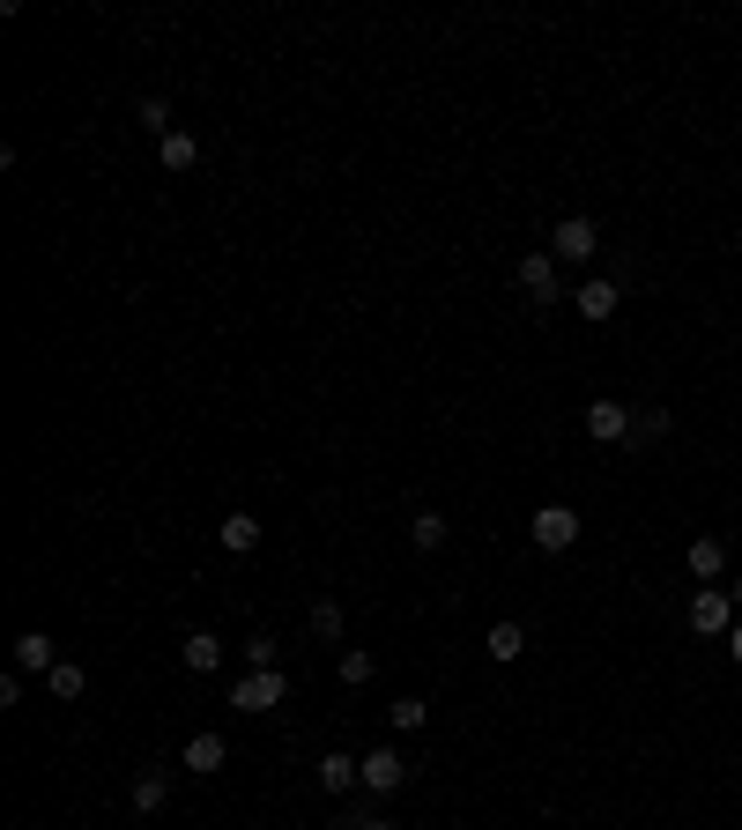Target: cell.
<instances>
[{"mask_svg": "<svg viewBox=\"0 0 742 830\" xmlns=\"http://www.w3.org/2000/svg\"><path fill=\"white\" fill-rule=\"evenodd\" d=\"M513 282H519V297H527V304H557V297H565V268L549 260V245H543V252H519Z\"/></svg>", "mask_w": 742, "mask_h": 830, "instance_id": "cell-1", "label": "cell"}, {"mask_svg": "<svg viewBox=\"0 0 742 830\" xmlns=\"http://www.w3.org/2000/svg\"><path fill=\"white\" fill-rule=\"evenodd\" d=\"M594 245H601V230H594V216H565L557 230H549V260L557 268H587Z\"/></svg>", "mask_w": 742, "mask_h": 830, "instance_id": "cell-2", "label": "cell"}, {"mask_svg": "<svg viewBox=\"0 0 742 830\" xmlns=\"http://www.w3.org/2000/svg\"><path fill=\"white\" fill-rule=\"evenodd\" d=\"M527 535H535V549H549V557H565L571 541H579V512H571V505H543V512L527 519Z\"/></svg>", "mask_w": 742, "mask_h": 830, "instance_id": "cell-3", "label": "cell"}, {"mask_svg": "<svg viewBox=\"0 0 742 830\" xmlns=\"http://www.w3.org/2000/svg\"><path fill=\"white\" fill-rule=\"evenodd\" d=\"M735 593H713V587H698V601H691V631L698 637H728L735 631Z\"/></svg>", "mask_w": 742, "mask_h": 830, "instance_id": "cell-4", "label": "cell"}, {"mask_svg": "<svg viewBox=\"0 0 742 830\" xmlns=\"http://www.w3.org/2000/svg\"><path fill=\"white\" fill-rule=\"evenodd\" d=\"M282 689H290V683H282V667H253L246 683L230 689V705H238V712H275V705H282Z\"/></svg>", "mask_w": 742, "mask_h": 830, "instance_id": "cell-5", "label": "cell"}, {"mask_svg": "<svg viewBox=\"0 0 742 830\" xmlns=\"http://www.w3.org/2000/svg\"><path fill=\"white\" fill-rule=\"evenodd\" d=\"M401 786H409L401 749H371V757H364V793H379V801H387V793H401Z\"/></svg>", "mask_w": 742, "mask_h": 830, "instance_id": "cell-6", "label": "cell"}, {"mask_svg": "<svg viewBox=\"0 0 742 830\" xmlns=\"http://www.w3.org/2000/svg\"><path fill=\"white\" fill-rule=\"evenodd\" d=\"M587 438L624 445L631 438V408H624V401H587Z\"/></svg>", "mask_w": 742, "mask_h": 830, "instance_id": "cell-7", "label": "cell"}, {"mask_svg": "<svg viewBox=\"0 0 742 830\" xmlns=\"http://www.w3.org/2000/svg\"><path fill=\"white\" fill-rule=\"evenodd\" d=\"M8 653H16V667H23V675H52V667H60V645H52L45 631H23Z\"/></svg>", "mask_w": 742, "mask_h": 830, "instance_id": "cell-8", "label": "cell"}, {"mask_svg": "<svg viewBox=\"0 0 742 830\" xmlns=\"http://www.w3.org/2000/svg\"><path fill=\"white\" fill-rule=\"evenodd\" d=\"M617 304H624V290L609 274H587V282H579V319H617Z\"/></svg>", "mask_w": 742, "mask_h": 830, "instance_id": "cell-9", "label": "cell"}, {"mask_svg": "<svg viewBox=\"0 0 742 830\" xmlns=\"http://www.w3.org/2000/svg\"><path fill=\"white\" fill-rule=\"evenodd\" d=\"M320 786L334 793V801H342V793H357V786H364V757H342V749H334V757H320Z\"/></svg>", "mask_w": 742, "mask_h": 830, "instance_id": "cell-10", "label": "cell"}, {"mask_svg": "<svg viewBox=\"0 0 742 830\" xmlns=\"http://www.w3.org/2000/svg\"><path fill=\"white\" fill-rule=\"evenodd\" d=\"M683 563H691V579H698V587H713L720 571H728V549H720L713 535H698L691 549H683Z\"/></svg>", "mask_w": 742, "mask_h": 830, "instance_id": "cell-11", "label": "cell"}, {"mask_svg": "<svg viewBox=\"0 0 742 830\" xmlns=\"http://www.w3.org/2000/svg\"><path fill=\"white\" fill-rule=\"evenodd\" d=\"M178 660H186L194 675H216V667H223V637H216V631H186V645H178Z\"/></svg>", "mask_w": 742, "mask_h": 830, "instance_id": "cell-12", "label": "cell"}, {"mask_svg": "<svg viewBox=\"0 0 742 830\" xmlns=\"http://www.w3.org/2000/svg\"><path fill=\"white\" fill-rule=\"evenodd\" d=\"M156 164H164V172H194V164H200V142L186 134V126H172V134L156 142Z\"/></svg>", "mask_w": 742, "mask_h": 830, "instance_id": "cell-13", "label": "cell"}, {"mask_svg": "<svg viewBox=\"0 0 742 830\" xmlns=\"http://www.w3.org/2000/svg\"><path fill=\"white\" fill-rule=\"evenodd\" d=\"M483 653H491L497 667H513V660L527 653V631H519L513 615H505V623H491V637H483Z\"/></svg>", "mask_w": 742, "mask_h": 830, "instance_id": "cell-14", "label": "cell"}, {"mask_svg": "<svg viewBox=\"0 0 742 830\" xmlns=\"http://www.w3.org/2000/svg\"><path fill=\"white\" fill-rule=\"evenodd\" d=\"M223 549H230V557H253V549H260V519L253 512H223Z\"/></svg>", "mask_w": 742, "mask_h": 830, "instance_id": "cell-15", "label": "cell"}, {"mask_svg": "<svg viewBox=\"0 0 742 830\" xmlns=\"http://www.w3.org/2000/svg\"><path fill=\"white\" fill-rule=\"evenodd\" d=\"M445 535H453V527H445V512H416V519H409V541H416L423 557H439Z\"/></svg>", "mask_w": 742, "mask_h": 830, "instance_id": "cell-16", "label": "cell"}, {"mask_svg": "<svg viewBox=\"0 0 742 830\" xmlns=\"http://www.w3.org/2000/svg\"><path fill=\"white\" fill-rule=\"evenodd\" d=\"M164 801H172V771H142V779H134V808H142V816H156Z\"/></svg>", "mask_w": 742, "mask_h": 830, "instance_id": "cell-17", "label": "cell"}, {"mask_svg": "<svg viewBox=\"0 0 742 830\" xmlns=\"http://www.w3.org/2000/svg\"><path fill=\"white\" fill-rule=\"evenodd\" d=\"M45 689H52V697H60V705H74V697L90 689V675H82L74 660H60V667H52V675H45Z\"/></svg>", "mask_w": 742, "mask_h": 830, "instance_id": "cell-18", "label": "cell"}, {"mask_svg": "<svg viewBox=\"0 0 742 830\" xmlns=\"http://www.w3.org/2000/svg\"><path fill=\"white\" fill-rule=\"evenodd\" d=\"M186 771H223V734H194L186 741Z\"/></svg>", "mask_w": 742, "mask_h": 830, "instance_id": "cell-19", "label": "cell"}, {"mask_svg": "<svg viewBox=\"0 0 742 830\" xmlns=\"http://www.w3.org/2000/svg\"><path fill=\"white\" fill-rule=\"evenodd\" d=\"M668 430H676V415H668V408L631 415V445H653V438H668Z\"/></svg>", "mask_w": 742, "mask_h": 830, "instance_id": "cell-20", "label": "cell"}, {"mask_svg": "<svg viewBox=\"0 0 742 830\" xmlns=\"http://www.w3.org/2000/svg\"><path fill=\"white\" fill-rule=\"evenodd\" d=\"M312 637H342V601H334V593L312 601Z\"/></svg>", "mask_w": 742, "mask_h": 830, "instance_id": "cell-21", "label": "cell"}, {"mask_svg": "<svg viewBox=\"0 0 742 830\" xmlns=\"http://www.w3.org/2000/svg\"><path fill=\"white\" fill-rule=\"evenodd\" d=\"M387 719H394V734H416L423 719H431V705H423V697H401V705L387 712Z\"/></svg>", "mask_w": 742, "mask_h": 830, "instance_id": "cell-22", "label": "cell"}, {"mask_svg": "<svg viewBox=\"0 0 742 830\" xmlns=\"http://www.w3.org/2000/svg\"><path fill=\"white\" fill-rule=\"evenodd\" d=\"M134 120H142L148 134L164 142V134H172V104H164V97H142V112H134Z\"/></svg>", "mask_w": 742, "mask_h": 830, "instance_id": "cell-23", "label": "cell"}, {"mask_svg": "<svg viewBox=\"0 0 742 830\" xmlns=\"http://www.w3.org/2000/svg\"><path fill=\"white\" fill-rule=\"evenodd\" d=\"M275 660H282V645H275L268 631H253L246 637V667H275Z\"/></svg>", "mask_w": 742, "mask_h": 830, "instance_id": "cell-24", "label": "cell"}, {"mask_svg": "<svg viewBox=\"0 0 742 830\" xmlns=\"http://www.w3.org/2000/svg\"><path fill=\"white\" fill-rule=\"evenodd\" d=\"M371 675H379V667H371V653H342V683H349V689H364Z\"/></svg>", "mask_w": 742, "mask_h": 830, "instance_id": "cell-25", "label": "cell"}, {"mask_svg": "<svg viewBox=\"0 0 742 830\" xmlns=\"http://www.w3.org/2000/svg\"><path fill=\"white\" fill-rule=\"evenodd\" d=\"M357 830H394V823H387V816H364V823H357Z\"/></svg>", "mask_w": 742, "mask_h": 830, "instance_id": "cell-26", "label": "cell"}, {"mask_svg": "<svg viewBox=\"0 0 742 830\" xmlns=\"http://www.w3.org/2000/svg\"><path fill=\"white\" fill-rule=\"evenodd\" d=\"M728 653H735V660H742V623H735V631H728Z\"/></svg>", "mask_w": 742, "mask_h": 830, "instance_id": "cell-27", "label": "cell"}, {"mask_svg": "<svg viewBox=\"0 0 742 830\" xmlns=\"http://www.w3.org/2000/svg\"><path fill=\"white\" fill-rule=\"evenodd\" d=\"M728 593H735V609H742V571H735V587H728Z\"/></svg>", "mask_w": 742, "mask_h": 830, "instance_id": "cell-28", "label": "cell"}]
</instances>
